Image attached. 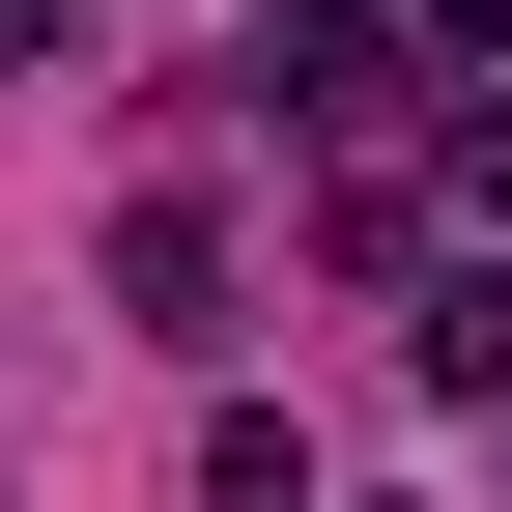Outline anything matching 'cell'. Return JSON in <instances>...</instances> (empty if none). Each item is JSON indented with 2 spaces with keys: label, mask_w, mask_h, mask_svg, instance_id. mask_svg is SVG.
<instances>
[{
  "label": "cell",
  "mask_w": 512,
  "mask_h": 512,
  "mask_svg": "<svg viewBox=\"0 0 512 512\" xmlns=\"http://www.w3.org/2000/svg\"><path fill=\"white\" fill-rule=\"evenodd\" d=\"M256 86H285L313 143H370V114H399V29H370V0H256Z\"/></svg>",
  "instance_id": "1"
},
{
  "label": "cell",
  "mask_w": 512,
  "mask_h": 512,
  "mask_svg": "<svg viewBox=\"0 0 512 512\" xmlns=\"http://www.w3.org/2000/svg\"><path fill=\"white\" fill-rule=\"evenodd\" d=\"M114 313L143 342H228V200H114Z\"/></svg>",
  "instance_id": "2"
},
{
  "label": "cell",
  "mask_w": 512,
  "mask_h": 512,
  "mask_svg": "<svg viewBox=\"0 0 512 512\" xmlns=\"http://www.w3.org/2000/svg\"><path fill=\"white\" fill-rule=\"evenodd\" d=\"M200 512H313V456H285V427L228 399V427H200Z\"/></svg>",
  "instance_id": "3"
},
{
  "label": "cell",
  "mask_w": 512,
  "mask_h": 512,
  "mask_svg": "<svg viewBox=\"0 0 512 512\" xmlns=\"http://www.w3.org/2000/svg\"><path fill=\"white\" fill-rule=\"evenodd\" d=\"M29 57H57V0H0V86H29Z\"/></svg>",
  "instance_id": "4"
}]
</instances>
